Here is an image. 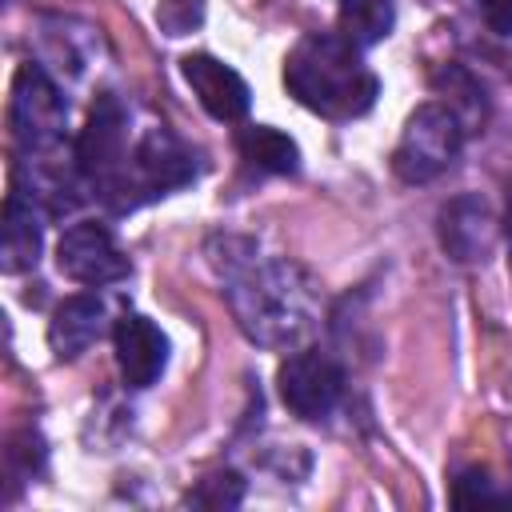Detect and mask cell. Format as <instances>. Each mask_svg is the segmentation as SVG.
I'll return each mask as SVG.
<instances>
[{"label":"cell","instance_id":"1","mask_svg":"<svg viewBox=\"0 0 512 512\" xmlns=\"http://www.w3.org/2000/svg\"><path fill=\"white\" fill-rule=\"evenodd\" d=\"M212 268L240 332L264 348L300 344L316 324V292L304 268L284 256L260 252L244 236H220L212 244Z\"/></svg>","mask_w":512,"mask_h":512},{"label":"cell","instance_id":"2","mask_svg":"<svg viewBox=\"0 0 512 512\" xmlns=\"http://www.w3.org/2000/svg\"><path fill=\"white\" fill-rule=\"evenodd\" d=\"M288 92L324 120H356L376 104L380 80L360 60V48L332 32H308L284 60Z\"/></svg>","mask_w":512,"mask_h":512},{"label":"cell","instance_id":"3","mask_svg":"<svg viewBox=\"0 0 512 512\" xmlns=\"http://www.w3.org/2000/svg\"><path fill=\"white\" fill-rule=\"evenodd\" d=\"M464 148V124L448 104H420L392 148V172L404 184H428L440 172L452 168V160Z\"/></svg>","mask_w":512,"mask_h":512},{"label":"cell","instance_id":"4","mask_svg":"<svg viewBox=\"0 0 512 512\" xmlns=\"http://www.w3.org/2000/svg\"><path fill=\"white\" fill-rule=\"evenodd\" d=\"M192 176H196L192 152H188L164 124H156V128H148V132L136 140V148H132V156H128V168H124L120 184L108 192V200L124 212V208H136L140 200L164 196V192H172V188H184Z\"/></svg>","mask_w":512,"mask_h":512},{"label":"cell","instance_id":"5","mask_svg":"<svg viewBox=\"0 0 512 512\" xmlns=\"http://www.w3.org/2000/svg\"><path fill=\"white\" fill-rule=\"evenodd\" d=\"M8 124L12 136L24 152H40V148H56L64 140V124H68V100L60 96V88L48 80V72L40 64H20L12 76V100H8Z\"/></svg>","mask_w":512,"mask_h":512},{"label":"cell","instance_id":"6","mask_svg":"<svg viewBox=\"0 0 512 512\" xmlns=\"http://www.w3.org/2000/svg\"><path fill=\"white\" fill-rule=\"evenodd\" d=\"M84 180L108 200V192L120 184L124 168H128V116H124V104L116 96H100L76 136V148H72Z\"/></svg>","mask_w":512,"mask_h":512},{"label":"cell","instance_id":"7","mask_svg":"<svg viewBox=\"0 0 512 512\" xmlns=\"http://www.w3.org/2000/svg\"><path fill=\"white\" fill-rule=\"evenodd\" d=\"M276 384H280V400L292 416L324 420L344 396V368L336 356H328L320 348H300L280 364Z\"/></svg>","mask_w":512,"mask_h":512},{"label":"cell","instance_id":"8","mask_svg":"<svg viewBox=\"0 0 512 512\" xmlns=\"http://www.w3.org/2000/svg\"><path fill=\"white\" fill-rule=\"evenodd\" d=\"M56 264L68 280L88 284V288H104L116 284L132 272L128 256L120 252L116 236L100 224V220H76L60 232L56 240Z\"/></svg>","mask_w":512,"mask_h":512},{"label":"cell","instance_id":"9","mask_svg":"<svg viewBox=\"0 0 512 512\" xmlns=\"http://www.w3.org/2000/svg\"><path fill=\"white\" fill-rule=\"evenodd\" d=\"M436 228H440V248L456 260V264H476V260H488V252L496 248V216H492V204L480 196V192H460L452 196L440 216H436Z\"/></svg>","mask_w":512,"mask_h":512},{"label":"cell","instance_id":"10","mask_svg":"<svg viewBox=\"0 0 512 512\" xmlns=\"http://www.w3.org/2000/svg\"><path fill=\"white\" fill-rule=\"evenodd\" d=\"M116 368L128 388H148L168 368V336L140 312H124L112 328Z\"/></svg>","mask_w":512,"mask_h":512},{"label":"cell","instance_id":"11","mask_svg":"<svg viewBox=\"0 0 512 512\" xmlns=\"http://www.w3.org/2000/svg\"><path fill=\"white\" fill-rule=\"evenodd\" d=\"M180 72L192 88V96L200 100V108L212 120H240L252 104V92L244 84V76L236 68H228L224 60L208 56V52H192L180 60Z\"/></svg>","mask_w":512,"mask_h":512},{"label":"cell","instance_id":"12","mask_svg":"<svg viewBox=\"0 0 512 512\" xmlns=\"http://www.w3.org/2000/svg\"><path fill=\"white\" fill-rule=\"evenodd\" d=\"M40 204L12 184L4 200V232H0V264L4 272H28L40 260Z\"/></svg>","mask_w":512,"mask_h":512},{"label":"cell","instance_id":"13","mask_svg":"<svg viewBox=\"0 0 512 512\" xmlns=\"http://www.w3.org/2000/svg\"><path fill=\"white\" fill-rule=\"evenodd\" d=\"M104 320L108 316L100 296H68L48 320V348L56 360H76L104 336Z\"/></svg>","mask_w":512,"mask_h":512},{"label":"cell","instance_id":"14","mask_svg":"<svg viewBox=\"0 0 512 512\" xmlns=\"http://www.w3.org/2000/svg\"><path fill=\"white\" fill-rule=\"evenodd\" d=\"M236 148H240V156H244L252 168L272 172V176H288V172L300 168V148H296V140H292L288 132H280V128H268V124L244 128V132L236 136Z\"/></svg>","mask_w":512,"mask_h":512},{"label":"cell","instance_id":"15","mask_svg":"<svg viewBox=\"0 0 512 512\" xmlns=\"http://www.w3.org/2000/svg\"><path fill=\"white\" fill-rule=\"evenodd\" d=\"M392 20H396L392 0H344V12H340L344 40H352L356 48L384 40L392 32Z\"/></svg>","mask_w":512,"mask_h":512},{"label":"cell","instance_id":"16","mask_svg":"<svg viewBox=\"0 0 512 512\" xmlns=\"http://www.w3.org/2000/svg\"><path fill=\"white\" fill-rule=\"evenodd\" d=\"M184 500L192 508H236L244 500V480H240V472L220 468V472H208Z\"/></svg>","mask_w":512,"mask_h":512},{"label":"cell","instance_id":"17","mask_svg":"<svg viewBox=\"0 0 512 512\" xmlns=\"http://www.w3.org/2000/svg\"><path fill=\"white\" fill-rule=\"evenodd\" d=\"M452 504H456V508H504V504H512V496H504V492L488 480V472L468 468V472H460L456 484H452Z\"/></svg>","mask_w":512,"mask_h":512},{"label":"cell","instance_id":"18","mask_svg":"<svg viewBox=\"0 0 512 512\" xmlns=\"http://www.w3.org/2000/svg\"><path fill=\"white\" fill-rule=\"evenodd\" d=\"M204 20V0H160L156 24L164 36H188Z\"/></svg>","mask_w":512,"mask_h":512},{"label":"cell","instance_id":"19","mask_svg":"<svg viewBox=\"0 0 512 512\" xmlns=\"http://www.w3.org/2000/svg\"><path fill=\"white\" fill-rule=\"evenodd\" d=\"M480 20L496 32V36H508L512 32V0H472Z\"/></svg>","mask_w":512,"mask_h":512},{"label":"cell","instance_id":"20","mask_svg":"<svg viewBox=\"0 0 512 512\" xmlns=\"http://www.w3.org/2000/svg\"><path fill=\"white\" fill-rule=\"evenodd\" d=\"M508 236H512V208H508Z\"/></svg>","mask_w":512,"mask_h":512}]
</instances>
